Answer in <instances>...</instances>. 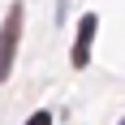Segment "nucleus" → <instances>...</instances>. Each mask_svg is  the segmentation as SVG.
Returning a JSON list of instances; mask_svg holds the SVG:
<instances>
[{
  "label": "nucleus",
  "mask_w": 125,
  "mask_h": 125,
  "mask_svg": "<svg viewBox=\"0 0 125 125\" xmlns=\"http://www.w3.org/2000/svg\"><path fill=\"white\" fill-rule=\"evenodd\" d=\"M17 39H22V4H13V9H9L4 30H0V78L13 73V52H17Z\"/></svg>",
  "instance_id": "nucleus-1"
},
{
  "label": "nucleus",
  "mask_w": 125,
  "mask_h": 125,
  "mask_svg": "<svg viewBox=\"0 0 125 125\" xmlns=\"http://www.w3.org/2000/svg\"><path fill=\"white\" fill-rule=\"evenodd\" d=\"M26 125H52V112H35L30 121H26Z\"/></svg>",
  "instance_id": "nucleus-3"
},
{
  "label": "nucleus",
  "mask_w": 125,
  "mask_h": 125,
  "mask_svg": "<svg viewBox=\"0 0 125 125\" xmlns=\"http://www.w3.org/2000/svg\"><path fill=\"white\" fill-rule=\"evenodd\" d=\"M95 26H99V17L95 13H86L82 22H78V43H73V65L82 69L86 65V56H91V39H95Z\"/></svg>",
  "instance_id": "nucleus-2"
}]
</instances>
